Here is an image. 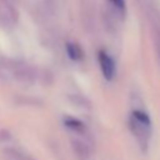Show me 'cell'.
Segmentation results:
<instances>
[{
    "instance_id": "obj_6",
    "label": "cell",
    "mask_w": 160,
    "mask_h": 160,
    "mask_svg": "<svg viewBox=\"0 0 160 160\" xmlns=\"http://www.w3.org/2000/svg\"><path fill=\"white\" fill-rule=\"evenodd\" d=\"M120 12L125 11V0H109Z\"/></svg>"
},
{
    "instance_id": "obj_3",
    "label": "cell",
    "mask_w": 160,
    "mask_h": 160,
    "mask_svg": "<svg viewBox=\"0 0 160 160\" xmlns=\"http://www.w3.org/2000/svg\"><path fill=\"white\" fill-rule=\"evenodd\" d=\"M15 75H16L18 79H20L22 81H31L32 78H34V72H32L31 68H29L26 65L18 66L16 70H15Z\"/></svg>"
},
{
    "instance_id": "obj_2",
    "label": "cell",
    "mask_w": 160,
    "mask_h": 160,
    "mask_svg": "<svg viewBox=\"0 0 160 160\" xmlns=\"http://www.w3.org/2000/svg\"><path fill=\"white\" fill-rule=\"evenodd\" d=\"M99 64L102 71V75L106 80H111L115 75V64L114 60L105 52V51H100L99 52Z\"/></svg>"
},
{
    "instance_id": "obj_1",
    "label": "cell",
    "mask_w": 160,
    "mask_h": 160,
    "mask_svg": "<svg viewBox=\"0 0 160 160\" xmlns=\"http://www.w3.org/2000/svg\"><path fill=\"white\" fill-rule=\"evenodd\" d=\"M129 126L138 139L141 146H146L150 136V118L146 112L140 110H134L130 116Z\"/></svg>"
},
{
    "instance_id": "obj_5",
    "label": "cell",
    "mask_w": 160,
    "mask_h": 160,
    "mask_svg": "<svg viewBox=\"0 0 160 160\" xmlns=\"http://www.w3.org/2000/svg\"><path fill=\"white\" fill-rule=\"evenodd\" d=\"M4 154H5V159L6 160H34L29 155L22 154L21 151L15 150V149H6Z\"/></svg>"
},
{
    "instance_id": "obj_4",
    "label": "cell",
    "mask_w": 160,
    "mask_h": 160,
    "mask_svg": "<svg viewBox=\"0 0 160 160\" xmlns=\"http://www.w3.org/2000/svg\"><path fill=\"white\" fill-rule=\"evenodd\" d=\"M66 51H68L69 58L72 59V60H80V59H82V50L75 42H68L66 44Z\"/></svg>"
}]
</instances>
